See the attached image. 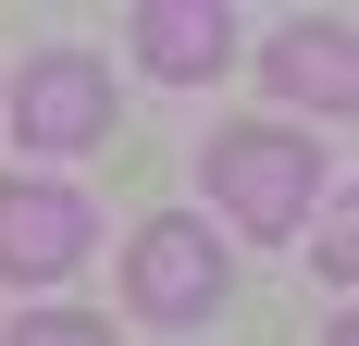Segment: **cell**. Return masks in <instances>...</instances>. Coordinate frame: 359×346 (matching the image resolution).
I'll list each match as a JSON object with an SVG mask.
<instances>
[{"instance_id":"6da1fadb","label":"cell","mask_w":359,"mask_h":346,"mask_svg":"<svg viewBox=\"0 0 359 346\" xmlns=\"http://www.w3.org/2000/svg\"><path fill=\"white\" fill-rule=\"evenodd\" d=\"M198 173H211V198L236 210L248 235H297V223H310V198L334 186V161H323L310 137H285V124H223Z\"/></svg>"},{"instance_id":"7a4b0ae2","label":"cell","mask_w":359,"mask_h":346,"mask_svg":"<svg viewBox=\"0 0 359 346\" xmlns=\"http://www.w3.org/2000/svg\"><path fill=\"white\" fill-rule=\"evenodd\" d=\"M124 297H137L149 321H211L223 310V247L198 210H161V223H137V247H124Z\"/></svg>"},{"instance_id":"3957f363","label":"cell","mask_w":359,"mask_h":346,"mask_svg":"<svg viewBox=\"0 0 359 346\" xmlns=\"http://www.w3.org/2000/svg\"><path fill=\"white\" fill-rule=\"evenodd\" d=\"M87 198L74 186H50V173H13L0 186V284H62L74 260H87Z\"/></svg>"},{"instance_id":"277c9868","label":"cell","mask_w":359,"mask_h":346,"mask_svg":"<svg viewBox=\"0 0 359 346\" xmlns=\"http://www.w3.org/2000/svg\"><path fill=\"white\" fill-rule=\"evenodd\" d=\"M13 137L25 148H100L111 137V62H87V50L25 62L13 74Z\"/></svg>"},{"instance_id":"5b68a950","label":"cell","mask_w":359,"mask_h":346,"mask_svg":"<svg viewBox=\"0 0 359 346\" xmlns=\"http://www.w3.org/2000/svg\"><path fill=\"white\" fill-rule=\"evenodd\" d=\"M260 87H273V99H297V111H347L359 99V62H347V25H285L273 37V50H260Z\"/></svg>"},{"instance_id":"8992f818","label":"cell","mask_w":359,"mask_h":346,"mask_svg":"<svg viewBox=\"0 0 359 346\" xmlns=\"http://www.w3.org/2000/svg\"><path fill=\"white\" fill-rule=\"evenodd\" d=\"M236 25H223V0H149L137 13V62L149 74H223Z\"/></svg>"},{"instance_id":"52a82bcc","label":"cell","mask_w":359,"mask_h":346,"mask_svg":"<svg viewBox=\"0 0 359 346\" xmlns=\"http://www.w3.org/2000/svg\"><path fill=\"white\" fill-rule=\"evenodd\" d=\"M13 346H111V321H87V310H25Z\"/></svg>"}]
</instances>
